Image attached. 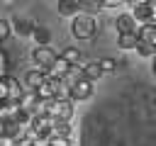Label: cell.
I'll return each mask as SVG.
<instances>
[{"instance_id": "cell-1", "label": "cell", "mask_w": 156, "mask_h": 146, "mask_svg": "<svg viewBox=\"0 0 156 146\" xmlns=\"http://www.w3.org/2000/svg\"><path fill=\"white\" fill-rule=\"evenodd\" d=\"M98 29H100L98 19H95L93 15H88V12H80V15H76V17L71 19V34H73L78 41L93 39V36L98 34Z\"/></svg>"}, {"instance_id": "cell-2", "label": "cell", "mask_w": 156, "mask_h": 146, "mask_svg": "<svg viewBox=\"0 0 156 146\" xmlns=\"http://www.w3.org/2000/svg\"><path fill=\"white\" fill-rule=\"evenodd\" d=\"M46 117H51L54 122H71V117H73V102L71 100H49Z\"/></svg>"}, {"instance_id": "cell-3", "label": "cell", "mask_w": 156, "mask_h": 146, "mask_svg": "<svg viewBox=\"0 0 156 146\" xmlns=\"http://www.w3.org/2000/svg\"><path fill=\"white\" fill-rule=\"evenodd\" d=\"M56 58H58V54H56L51 46H34V51H32V61H34V66H37L39 71H44V73L54 66Z\"/></svg>"}, {"instance_id": "cell-4", "label": "cell", "mask_w": 156, "mask_h": 146, "mask_svg": "<svg viewBox=\"0 0 156 146\" xmlns=\"http://www.w3.org/2000/svg\"><path fill=\"white\" fill-rule=\"evenodd\" d=\"M90 95H93V83L85 80V78H80L78 83H73L71 90H68V100H71V102H83V100H88Z\"/></svg>"}, {"instance_id": "cell-5", "label": "cell", "mask_w": 156, "mask_h": 146, "mask_svg": "<svg viewBox=\"0 0 156 146\" xmlns=\"http://www.w3.org/2000/svg\"><path fill=\"white\" fill-rule=\"evenodd\" d=\"M115 29H117V34H136L139 24L134 22V17L129 12H119L115 17Z\"/></svg>"}, {"instance_id": "cell-6", "label": "cell", "mask_w": 156, "mask_h": 146, "mask_svg": "<svg viewBox=\"0 0 156 146\" xmlns=\"http://www.w3.org/2000/svg\"><path fill=\"white\" fill-rule=\"evenodd\" d=\"M129 15L134 17L136 24H149V22H151V5H149V0L132 2V12H129Z\"/></svg>"}, {"instance_id": "cell-7", "label": "cell", "mask_w": 156, "mask_h": 146, "mask_svg": "<svg viewBox=\"0 0 156 146\" xmlns=\"http://www.w3.org/2000/svg\"><path fill=\"white\" fill-rule=\"evenodd\" d=\"M58 85H61V80H51V78H46L34 92H37L39 100H56V95H58Z\"/></svg>"}, {"instance_id": "cell-8", "label": "cell", "mask_w": 156, "mask_h": 146, "mask_svg": "<svg viewBox=\"0 0 156 146\" xmlns=\"http://www.w3.org/2000/svg\"><path fill=\"white\" fill-rule=\"evenodd\" d=\"M44 80H46V73H44V71H39V68H29V71L24 73V83H22V85H24V90L34 92Z\"/></svg>"}, {"instance_id": "cell-9", "label": "cell", "mask_w": 156, "mask_h": 146, "mask_svg": "<svg viewBox=\"0 0 156 146\" xmlns=\"http://www.w3.org/2000/svg\"><path fill=\"white\" fill-rule=\"evenodd\" d=\"M5 80H7V102H17L20 105V100H22V95H24V85L15 78V75H5Z\"/></svg>"}, {"instance_id": "cell-10", "label": "cell", "mask_w": 156, "mask_h": 146, "mask_svg": "<svg viewBox=\"0 0 156 146\" xmlns=\"http://www.w3.org/2000/svg\"><path fill=\"white\" fill-rule=\"evenodd\" d=\"M10 27H12V32L20 34V36H32V32H34L37 24H34L29 17H15V19H10Z\"/></svg>"}, {"instance_id": "cell-11", "label": "cell", "mask_w": 156, "mask_h": 146, "mask_svg": "<svg viewBox=\"0 0 156 146\" xmlns=\"http://www.w3.org/2000/svg\"><path fill=\"white\" fill-rule=\"evenodd\" d=\"M56 10H58L61 17H76V15L83 12L80 0H58V2H56Z\"/></svg>"}, {"instance_id": "cell-12", "label": "cell", "mask_w": 156, "mask_h": 146, "mask_svg": "<svg viewBox=\"0 0 156 146\" xmlns=\"http://www.w3.org/2000/svg\"><path fill=\"white\" fill-rule=\"evenodd\" d=\"M71 68H76V66H83V51L78 49V46H66L61 54H58Z\"/></svg>"}, {"instance_id": "cell-13", "label": "cell", "mask_w": 156, "mask_h": 146, "mask_svg": "<svg viewBox=\"0 0 156 146\" xmlns=\"http://www.w3.org/2000/svg\"><path fill=\"white\" fill-rule=\"evenodd\" d=\"M68 71H71V66H68V63L58 56V58L54 61V66L46 71V78H51V80H63V78L68 75Z\"/></svg>"}, {"instance_id": "cell-14", "label": "cell", "mask_w": 156, "mask_h": 146, "mask_svg": "<svg viewBox=\"0 0 156 146\" xmlns=\"http://www.w3.org/2000/svg\"><path fill=\"white\" fill-rule=\"evenodd\" d=\"M80 73H83V78L90 80V83H95L98 78H102V71H100V63H98V61H85V63L80 66Z\"/></svg>"}, {"instance_id": "cell-15", "label": "cell", "mask_w": 156, "mask_h": 146, "mask_svg": "<svg viewBox=\"0 0 156 146\" xmlns=\"http://www.w3.org/2000/svg\"><path fill=\"white\" fill-rule=\"evenodd\" d=\"M32 39H34V44H37V46H49V41H51V32H49V27L37 24V27H34V32H32Z\"/></svg>"}, {"instance_id": "cell-16", "label": "cell", "mask_w": 156, "mask_h": 146, "mask_svg": "<svg viewBox=\"0 0 156 146\" xmlns=\"http://www.w3.org/2000/svg\"><path fill=\"white\" fill-rule=\"evenodd\" d=\"M136 44H139L136 34H117V46L122 51H132V49H136Z\"/></svg>"}, {"instance_id": "cell-17", "label": "cell", "mask_w": 156, "mask_h": 146, "mask_svg": "<svg viewBox=\"0 0 156 146\" xmlns=\"http://www.w3.org/2000/svg\"><path fill=\"white\" fill-rule=\"evenodd\" d=\"M37 102H39L37 92H29V90H24V95H22V100H20V107H22L27 114H32V109L37 107Z\"/></svg>"}, {"instance_id": "cell-18", "label": "cell", "mask_w": 156, "mask_h": 146, "mask_svg": "<svg viewBox=\"0 0 156 146\" xmlns=\"http://www.w3.org/2000/svg\"><path fill=\"white\" fill-rule=\"evenodd\" d=\"M51 136L71 139V122H54V127H51Z\"/></svg>"}, {"instance_id": "cell-19", "label": "cell", "mask_w": 156, "mask_h": 146, "mask_svg": "<svg viewBox=\"0 0 156 146\" xmlns=\"http://www.w3.org/2000/svg\"><path fill=\"white\" fill-rule=\"evenodd\" d=\"M134 51H136L139 56H144V58H154V56H156V46L149 44V41H139Z\"/></svg>"}, {"instance_id": "cell-20", "label": "cell", "mask_w": 156, "mask_h": 146, "mask_svg": "<svg viewBox=\"0 0 156 146\" xmlns=\"http://www.w3.org/2000/svg\"><path fill=\"white\" fill-rule=\"evenodd\" d=\"M98 63H100V71H102V73H115V71H117V61L110 58V56L98 58Z\"/></svg>"}, {"instance_id": "cell-21", "label": "cell", "mask_w": 156, "mask_h": 146, "mask_svg": "<svg viewBox=\"0 0 156 146\" xmlns=\"http://www.w3.org/2000/svg\"><path fill=\"white\" fill-rule=\"evenodd\" d=\"M7 66H10V56H7V51L0 46V78L7 75Z\"/></svg>"}, {"instance_id": "cell-22", "label": "cell", "mask_w": 156, "mask_h": 146, "mask_svg": "<svg viewBox=\"0 0 156 146\" xmlns=\"http://www.w3.org/2000/svg\"><path fill=\"white\" fill-rule=\"evenodd\" d=\"M12 34V27H10V19H0V44Z\"/></svg>"}, {"instance_id": "cell-23", "label": "cell", "mask_w": 156, "mask_h": 146, "mask_svg": "<svg viewBox=\"0 0 156 146\" xmlns=\"http://www.w3.org/2000/svg\"><path fill=\"white\" fill-rule=\"evenodd\" d=\"M49 146H71V139H58V136H51V139H49Z\"/></svg>"}, {"instance_id": "cell-24", "label": "cell", "mask_w": 156, "mask_h": 146, "mask_svg": "<svg viewBox=\"0 0 156 146\" xmlns=\"http://www.w3.org/2000/svg\"><path fill=\"white\" fill-rule=\"evenodd\" d=\"M0 102H7V80H5V75L0 78Z\"/></svg>"}, {"instance_id": "cell-25", "label": "cell", "mask_w": 156, "mask_h": 146, "mask_svg": "<svg viewBox=\"0 0 156 146\" xmlns=\"http://www.w3.org/2000/svg\"><path fill=\"white\" fill-rule=\"evenodd\" d=\"M151 5V24H156V0H149Z\"/></svg>"}, {"instance_id": "cell-26", "label": "cell", "mask_w": 156, "mask_h": 146, "mask_svg": "<svg viewBox=\"0 0 156 146\" xmlns=\"http://www.w3.org/2000/svg\"><path fill=\"white\" fill-rule=\"evenodd\" d=\"M151 73H154V75H156V56H154V58H151Z\"/></svg>"}]
</instances>
